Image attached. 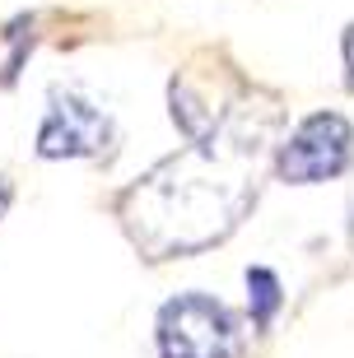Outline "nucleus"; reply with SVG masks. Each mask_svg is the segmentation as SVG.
I'll return each mask as SVG.
<instances>
[{
	"mask_svg": "<svg viewBox=\"0 0 354 358\" xmlns=\"http://www.w3.org/2000/svg\"><path fill=\"white\" fill-rule=\"evenodd\" d=\"M112 135H117L112 117L93 98H84L79 89L52 84L33 149H38V159H98V154H107Z\"/></svg>",
	"mask_w": 354,
	"mask_h": 358,
	"instance_id": "20e7f679",
	"label": "nucleus"
},
{
	"mask_svg": "<svg viewBox=\"0 0 354 358\" xmlns=\"http://www.w3.org/2000/svg\"><path fill=\"white\" fill-rule=\"evenodd\" d=\"M285 307V284L271 266H247V317L257 331H271L275 312Z\"/></svg>",
	"mask_w": 354,
	"mask_h": 358,
	"instance_id": "39448f33",
	"label": "nucleus"
},
{
	"mask_svg": "<svg viewBox=\"0 0 354 358\" xmlns=\"http://www.w3.org/2000/svg\"><path fill=\"white\" fill-rule=\"evenodd\" d=\"M350 163H354V126L341 112H313L275 145L271 168L289 186H317L341 177Z\"/></svg>",
	"mask_w": 354,
	"mask_h": 358,
	"instance_id": "7ed1b4c3",
	"label": "nucleus"
},
{
	"mask_svg": "<svg viewBox=\"0 0 354 358\" xmlns=\"http://www.w3.org/2000/svg\"><path fill=\"white\" fill-rule=\"evenodd\" d=\"M10 205H14V182H10L5 173H0V219L10 214Z\"/></svg>",
	"mask_w": 354,
	"mask_h": 358,
	"instance_id": "0eeeda50",
	"label": "nucleus"
},
{
	"mask_svg": "<svg viewBox=\"0 0 354 358\" xmlns=\"http://www.w3.org/2000/svg\"><path fill=\"white\" fill-rule=\"evenodd\" d=\"M350 247H354V205H350Z\"/></svg>",
	"mask_w": 354,
	"mask_h": 358,
	"instance_id": "6e6552de",
	"label": "nucleus"
},
{
	"mask_svg": "<svg viewBox=\"0 0 354 358\" xmlns=\"http://www.w3.org/2000/svg\"><path fill=\"white\" fill-rule=\"evenodd\" d=\"M341 61H345V89L354 93V19L345 24V38H341Z\"/></svg>",
	"mask_w": 354,
	"mask_h": 358,
	"instance_id": "423d86ee",
	"label": "nucleus"
},
{
	"mask_svg": "<svg viewBox=\"0 0 354 358\" xmlns=\"http://www.w3.org/2000/svg\"><path fill=\"white\" fill-rule=\"evenodd\" d=\"M280 98L243 89L205 140L158 159L117 200V224L144 261H182L233 238L261 196L266 163L275 159Z\"/></svg>",
	"mask_w": 354,
	"mask_h": 358,
	"instance_id": "f257e3e1",
	"label": "nucleus"
},
{
	"mask_svg": "<svg viewBox=\"0 0 354 358\" xmlns=\"http://www.w3.org/2000/svg\"><path fill=\"white\" fill-rule=\"evenodd\" d=\"M154 345L158 358H243L247 331L229 303L200 289H186L158 307Z\"/></svg>",
	"mask_w": 354,
	"mask_h": 358,
	"instance_id": "f03ea898",
	"label": "nucleus"
}]
</instances>
